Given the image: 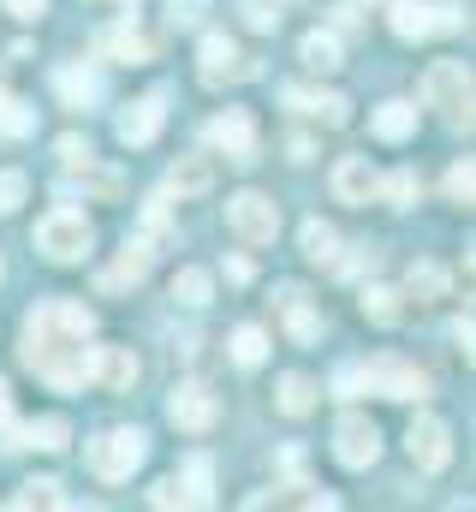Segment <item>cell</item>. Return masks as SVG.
I'll return each instance as SVG.
<instances>
[{"mask_svg": "<svg viewBox=\"0 0 476 512\" xmlns=\"http://www.w3.org/2000/svg\"><path fill=\"white\" fill-rule=\"evenodd\" d=\"M90 334H96V310H84L72 298H48L24 322V364L48 387L72 393L90 382V346H84Z\"/></svg>", "mask_w": 476, "mask_h": 512, "instance_id": "1", "label": "cell"}, {"mask_svg": "<svg viewBox=\"0 0 476 512\" xmlns=\"http://www.w3.org/2000/svg\"><path fill=\"white\" fill-rule=\"evenodd\" d=\"M340 399H357V393H381V399H423L429 382H423V370H411L405 358H375V364H363V370H346L340 382H334Z\"/></svg>", "mask_w": 476, "mask_h": 512, "instance_id": "2", "label": "cell"}, {"mask_svg": "<svg viewBox=\"0 0 476 512\" xmlns=\"http://www.w3.org/2000/svg\"><path fill=\"white\" fill-rule=\"evenodd\" d=\"M423 102L441 108L453 126H471V72H465L459 60H435V66L423 72Z\"/></svg>", "mask_w": 476, "mask_h": 512, "instance_id": "3", "label": "cell"}, {"mask_svg": "<svg viewBox=\"0 0 476 512\" xmlns=\"http://www.w3.org/2000/svg\"><path fill=\"white\" fill-rule=\"evenodd\" d=\"M143 453H149V441H143V429H108L102 441H90V471L102 477V483H125L137 465H143Z\"/></svg>", "mask_w": 476, "mask_h": 512, "instance_id": "4", "label": "cell"}, {"mask_svg": "<svg viewBox=\"0 0 476 512\" xmlns=\"http://www.w3.org/2000/svg\"><path fill=\"white\" fill-rule=\"evenodd\" d=\"M387 24H393L399 42H423V36H447V30H459L465 12H459V6H435V0H393Z\"/></svg>", "mask_w": 476, "mask_h": 512, "instance_id": "5", "label": "cell"}, {"mask_svg": "<svg viewBox=\"0 0 476 512\" xmlns=\"http://www.w3.org/2000/svg\"><path fill=\"white\" fill-rule=\"evenodd\" d=\"M36 251L54 256V262H78V256L90 251V221L78 209H48L36 221Z\"/></svg>", "mask_w": 476, "mask_h": 512, "instance_id": "6", "label": "cell"}, {"mask_svg": "<svg viewBox=\"0 0 476 512\" xmlns=\"http://www.w3.org/2000/svg\"><path fill=\"white\" fill-rule=\"evenodd\" d=\"M334 459H340L346 471H369V465L381 459V429H375L363 411H346V417L334 423Z\"/></svg>", "mask_w": 476, "mask_h": 512, "instance_id": "7", "label": "cell"}, {"mask_svg": "<svg viewBox=\"0 0 476 512\" xmlns=\"http://www.w3.org/2000/svg\"><path fill=\"white\" fill-rule=\"evenodd\" d=\"M227 227H233L244 245H274V233H280V209H274L262 191H238L233 203H227Z\"/></svg>", "mask_w": 476, "mask_h": 512, "instance_id": "8", "label": "cell"}, {"mask_svg": "<svg viewBox=\"0 0 476 512\" xmlns=\"http://www.w3.org/2000/svg\"><path fill=\"white\" fill-rule=\"evenodd\" d=\"M209 143H215L233 167H250V161H256V120H250L244 108H227V114L209 120Z\"/></svg>", "mask_w": 476, "mask_h": 512, "instance_id": "9", "label": "cell"}, {"mask_svg": "<svg viewBox=\"0 0 476 512\" xmlns=\"http://www.w3.org/2000/svg\"><path fill=\"white\" fill-rule=\"evenodd\" d=\"M405 453H411L417 471H447V459H453V429H447L441 417H417L411 435H405Z\"/></svg>", "mask_w": 476, "mask_h": 512, "instance_id": "10", "label": "cell"}, {"mask_svg": "<svg viewBox=\"0 0 476 512\" xmlns=\"http://www.w3.org/2000/svg\"><path fill=\"white\" fill-rule=\"evenodd\" d=\"M197 60H203V66H197V72H203V84H238V78H250V72H256V60H244V54H238V42H233V36H221V30H215V36H203Z\"/></svg>", "mask_w": 476, "mask_h": 512, "instance_id": "11", "label": "cell"}, {"mask_svg": "<svg viewBox=\"0 0 476 512\" xmlns=\"http://www.w3.org/2000/svg\"><path fill=\"white\" fill-rule=\"evenodd\" d=\"M167 126V96L161 90H149V96H137L125 114H119V143L125 149H143V143H155V131Z\"/></svg>", "mask_w": 476, "mask_h": 512, "instance_id": "12", "label": "cell"}, {"mask_svg": "<svg viewBox=\"0 0 476 512\" xmlns=\"http://www.w3.org/2000/svg\"><path fill=\"white\" fill-rule=\"evenodd\" d=\"M167 417H173L179 429L203 435V429H215L221 405H215V393H209L203 382H179V387H173V399H167Z\"/></svg>", "mask_w": 476, "mask_h": 512, "instance_id": "13", "label": "cell"}, {"mask_svg": "<svg viewBox=\"0 0 476 512\" xmlns=\"http://www.w3.org/2000/svg\"><path fill=\"white\" fill-rule=\"evenodd\" d=\"M90 382L108 387V393H125L137 382V358L125 346H90Z\"/></svg>", "mask_w": 476, "mask_h": 512, "instance_id": "14", "label": "cell"}, {"mask_svg": "<svg viewBox=\"0 0 476 512\" xmlns=\"http://www.w3.org/2000/svg\"><path fill=\"white\" fill-rule=\"evenodd\" d=\"M375 185H381V173H375L363 155H346V161L334 167V197H340V203H352V209H363V203L375 197Z\"/></svg>", "mask_w": 476, "mask_h": 512, "instance_id": "15", "label": "cell"}, {"mask_svg": "<svg viewBox=\"0 0 476 512\" xmlns=\"http://www.w3.org/2000/svg\"><path fill=\"white\" fill-rule=\"evenodd\" d=\"M155 245H149V239H131V245H125V251L114 256V268H108V274H102V292H119V286H137V280H143V274H149V268H155Z\"/></svg>", "mask_w": 476, "mask_h": 512, "instance_id": "16", "label": "cell"}, {"mask_svg": "<svg viewBox=\"0 0 476 512\" xmlns=\"http://www.w3.org/2000/svg\"><path fill=\"white\" fill-rule=\"evenodd\" d=\"M286 108H298V114H310V120H322V126H346V96L340 90H286Z\"/></svg>", "mask_w": 476, "mask_h": 512, "instance_id": "17", "label": "cell"}, {"mask_svg": "<svg viewBox=\"0 0 476 512\" xmlns=\"http://www.w3.org/2000/svg\"><path fill=\"white\" fill-rule=\"evenodd\" d=\"M274 304H280V322H286V334H292L298 346H310V340L322 334V316L310 310V298H304L298 286H280V298H274Z\"/></svg>", "mask_w": 476, "mask_h": 512, "instance_id": "18", "label": "cell"}, {"mask_svg": "<svg viewBox=\"0 0 476 512\" xmlns=\"http://www.w3.org/2000/svg\"><path fill=\"white\" fill-rule=\"evenodd\" d=\"M54 90H60L66 108H96V102H102V78H96L90 66H60V72H54Z\"/></svg>", "mask_w": 476, "mask_h": 512, "instance_id": "19", "label": "cell"}, {"mask_svg": "<svg viewBox=\"0 0 476 512\" xmlns=\"http://www.w3.org/2000/svg\"><path fill=\"white\" fill-rule=\"evenodd\" d=\"M179 489H185V507H215V459L191 453L185 471H179Z\"/></svg>", "mask_w": 476, "mask_h": 512, "instance_id": "20", "label": "cell"}, {"mask_svg": "<svg viewBox=\"0 0 476 512\" xmlns=\"http://www.w3.org/2000/svg\"><path fill=\"white\" fill-rule=\"evenodd\" d=\"M298 60H304L310 72H340V66H346V48H340L334 30H310V36L298 42Z\"/></svg>", "mask_w": 476, "mask_h": 512, "instance_id": "21", "label": "cell"}, {"mask_svg": "<svg viewBox=\"0 0 476 512\" xmlns=\"http://www.w3.org/2000/svg\"><path fill=\"white\" fill-rule=\"evenodd\" d=\"M96 54L125 60V66H143V60H149V42H143L131 24H119V30H102V36H96Z\"/></svg>", "mask_w": 476, "mask_h": 512, "instance_id": "22", "label": "cell"}, {"mask_svg": "<svg viewBox=\"0 0 476 512\" xmlns=\"http://www.w3.org/2000/svg\"><path fill=\"white\" fill-rule=\"evenodd\" d=\"M316 393H322V387L310 382V376H280V382H274V405H280L286 417H310V411H316Z\"/></svg>", "mask_w": 476, "mask_h": 512, "instance_id": "23", "label": "cell"}, {"mask_svg": "<svg viewBox=\"0 0 476 512\" xmlns=\"http://www.w3.org/2000/svg\"><path fill=\"white\" fill-rule=\"evenodd\" d=\"M209 185H215V173H209L203 155H185V161H173V173H167V191H179V197H203Z\"/></svg>", "mask_w": 476, "mask_h": 512, "instance_id": "24", "label": "cell"}, {"mask_svg": "<svg viewBox=\"0 0 476 512\" xmlns=\"http://www.w3.org/2000/svg\"><path fill=\"white\" fill-rule=\"evenodd\" d=\"M411 131H417V108L411 102H381L375 108V137L381 143H405Z\"/></svg>", "mask_w": 476, "mask_h": 512, "instance_id": "25", "label": "cell"}, {"mask_svg": "<svg viewBox=\"0 0 476 512\" xmlns=\"http://www.w3.org/2000/svg\"><path fill=\"white\" fill-rule=\"evenodd\" d=\"M173 298L191 304V310H203V304L215 298V280H209L203 268H179V274H173Z\"/></svg>", "mask_w": 476, "mask_h": 512, "instance_id": "26", "label": "cell"}, {"mask_svg": "<svg viewBox=\"0 0 476 512\" xmlns=\"http://www.w3.org/2000/svg\"><path fill=\"white\" fill-rule=\"evenodd\" d=\"M72 441V423L66 417H36L30 429H24V447H42V453H60Z\"/></svg>", "mask_w": 476, "mask_h": 512, "instance_id": "27", "label": "cell"}, {"mask_svg": "<svg viewBox=\"0 0 476 512\" xmlns=\"http://www.w3.org/2000/svg\"><path fill=\"white\" fill-rule=\"evenodd\" d=\"M298 245H304L310 262H340V233H334V227H322V221H304Z\"/></svg>", "mask_w": 476, "mask_h": 512, "instance_id": "28", "label": "cell"}, {"mask_svg": "<svg viewBox=\"0 0 476 512\" xmlns=\"http://www.w3.org/2000/svg\"><path fill=\"white\" fill-rule=\"evenodd\" d=\"M417 191H423V185H417V173H411V167H399V173H387V179L375 185V197H387L393 209H411V203H417Z\"/></svg>", "mask_w": 476, "mask_h": 512, "instance_id": "29", "label": "cell"}, {"mask_svg": "<svg viewBox=\"0 0 476 512\" xmlns=\"http://www.w3.org/2000/svg\"><path fill=\"white\" fill-rule=\"evenodd\" d=\"M262 358H268V334H262V328H238L233 334V364L238 370H256Z\"/></svg>", "mask_w": 476, "mask_h": 512, "instance_id": "30", "label": "cell"}, {"mask_svg": "<svg viewBox=\"0 0 476 512\" xmlns=\"http://www.w3.org/2000/svg\"><path fill=\"white\" fill-rule=\"evenodd\" d=\"M363 316L369 322H399V292L393 286H363Z\"/></svg>", "mask_w": 476, "mask_h": 512, "instance_id": "31", "label": "cell"}, {"mask_svg": "<svg viewBox=\"0 0 476 512\" xmlns=\"http://www.w3.org/2000/svg\"><path fill=\"white\" fill-rule=\"evenodd\" d=\"M405 286H411V298H441V292H447V274H441L435 262H417V268L405 274Z\"/></svg>", "mask_w": 476, "mask_h": 512, "instance_id": "32", "label": "cell"}, {"mask_svg": "<svg viewBox=\"0 0 476 512\" xmlns=\"http://www.w3.org/2000/svg\"><path fill=\"white\" fill-rule=\"evenodd\" d=\"M0 131H6V137H24V131H36V114H30L18 96H6V90H0Z\"/></svg>", "mask_w": 476, "mask_h": 512, "instance_id": "33", "label": "cell"}, {"mask_svg": "<svg viewBox=\"0 0 476 512\" xmlns=\"http://www.w3.org/2000/svg\"><path fill=\"white\" fill-rule=\"evenodd\" d=\"M12 507H66V495H60V483L36 477V483H24V495H18Z\"/></svg>", "mask_w": 476, "mask_h": 512, "instance_id": "34", "label": "cell"}, {"mask_svg": "<svg viewBox=\"0 0 476 512\" xmlns=\"http://www.w3.org/2000/svg\"><path fill=\"white\" fill-rule=\"evenodd\" d=\"M447 197H453V203H471L476 197V167L471 161H453V167H447Z\"/></svg>", "mask_w": 476, "mask_h": 512, "instance_id": "35", "label": "cell"}, {"mask_svg": "<svg viewBox=\"0 0 476 512\" xmlns=\"http://www.w3.org/2000/svg\"><path fill=\"white\" fill-rule=\"evenodd\" d=\"M24 191H30V179H24V173H12V167H6V173H0V215H12V209H18V203H24Z\"/></svg>", "mask_w": 476, "mask_h": 512, "instance_id": "36", "label": "cell"}, {"mask_svg": "<svg viewBox=\"0 0 476 512\" xmlns=\"http://www.w3.org/2000/svg\"><path fill=\"white\" fill-rule=\"evenodd\" d=\"M54 149H60V161H66L72 173H90V143H84V137H60Z\"/></svg>", "mask_w": 476, "mask_h": 512, "instance_id": "37", "label": "cell"}, {"mask_svg": "<svg viewBox=\"0 0 476 512\" xmlns=\"http://www.w3.org/2000/svg\"><path fill=\"white\" fill-rule=\"evenodd\" d=\"M238 12H244V24H250V30H274V24H280V12H274L268 0H244Z\"/></svg>", "mask_w": 476, "mask_h": 512, "instance_id": "38", "label": "cell"}, {"mask_svg": "<svg viewBox=\"0 0 476 512\" xmlns=\"http://www.w3.org/2000/svg\"><path fill=\"white\" fill-rule=\"evenodd\" d=\"M149 501H155L161 512L185 507V489H179V477H167V483H155V489H149Z\"/></svg>", "mask_w": 476, "mask_h": 512, "instance_id": "39", "label": "cell"}, {"mask_svg": "<svg viewBox=\"0 0 476 512\" xmlns=\"http://www.w3.org/2000/svg\"><path fill=\"white\" fill-rule=\"evenodd\" d=\"M203 18V0H173V24H197Z\"/></svg>", "mask_w": 476, "mask_h": 512, "instance_id": "40", "label": "cell"}, {"mask_svg": "<svg viewBox=\"0 0 476 512\" xmlns=\"http://www.w3.org/2000/svg\"><path fill=\"white\" fill-rule=\"evenodd\" d=\"M6 12H12V18H42L48 0H6Z\"/></svg>", "mask_w": 476, "mask_h": 512, "instance_id": "41", "label": "cell"}, {"mask_svg": "<svg viewBox=\"0 0 476 512\" xmlns=\"http://www.w3.org/2000/svg\"><path fill=\"white\" fill-rule=\"evenodd\" d=\"M453 340H459V346H465V358H471V340H476V328H471V316H465V322H459V328H453Z\"/></svg>", "mask_w": 476, "mask_h": 512, "instance_id": "42", "label": "cell"}, {"mask_svg": "<svg viewBox=\"0 0 476 512\" xmlns=\"http://www.w3.org/2000/svg\"><path fill=\"white\" fill-rule=\"evenodd\" d=\"M0 274H6V268H0Z\"/></svg>", "mask_w": 476, "mask_h": 512, "instance_id": "43", "label": "cell"}]
</instances>
